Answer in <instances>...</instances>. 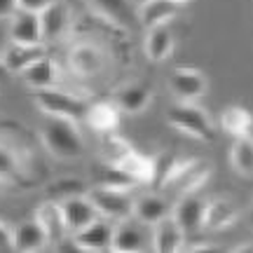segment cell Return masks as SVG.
Instances as JSON below:
<instances>
[{
    "label": "cell",
    "mask_w": 253,
    "mask_h": 253,
    "mask_svg": "<svg viewBox=\"0 0 253 253\" xmlns=\"http://www.w3.org/2000/svg\"><path fill=\"white\" fill-rule=\"evenodd\" d=\"M211 176V164L195 157H167L164 167H157L155 181L167 199H176L199 192Z\"/></svg>",
    "instance_id": "obj_1"
},
{
    "label": "cell",
    "mask_w": 253,
    "mask_h": 253,
    "mask_svg": "<svg viewBox=\"0 0 253 253\" xmlns=\"http://www.w3.org/2000/svg\"><path fill=\"white\" fill-rule=\"evenodd\" d=\"M36 155L21 138L0 134V185H21L33 176Z\"/></svg>",
    "instance_id": "obj_2"
},
{
    "label": "cell",
    "mask_w": 253,
    "mask_h": 253,
    "mask_svg": "<svg viewBox=\"0 0 253 253\" xmlns=\"http://www.w3.org/2000/svg\"><path fill=\"white\" fill-rule=\"evenodd\" d=\"M42 145L47 153L61 160V162H73L80 160L84 153V138H82L78 122L75 120H63V118H49L42 131H40Z\"/></svg>",
    "instance_id": "obj_3"
},
{
    "label": "cell",
    "mask_w": 253,
    "mask_h": 253,
    "mask_svg": "<svg viewBox=\"0 0 253 253\" xmlns=\"http://www.w3.org/2000/svg\"><path fill=\"white\" fill-rule=\"evenodd\" d=\"M167 122L181 131V134L197 138L202 143L213 141V122L209 118V113L202 106H197L195 101H178L171 108L167 110Z\"/></svg>",
    "instance_id": "obj_4"
},
{
    "label": "cell",
    "mask_w": 253,
    "mask_h": 253,
    "mask_svg": "<svg viewBox=\"0 0 253 253\" xmlns=\"http://www.w3.org/2000/svg\"><path fill=\"white\" fill-rule=\"evenodd\" d=\"M33 103L40 113H45L47 118H63V120H82L87 103L84 99L75 96L71 91L56 89V87H47V89L33 91Z\"/></svg>",
    "instance_id": "obj_5"
},
{
    "label": "cell",
    "mask_w": 253,
    "mask_h": 253,
    "mask_svg": "<svg viewBox=\"0 0 253 253\" xmlns=\"http://www.w3.org/2000/svg\"><path fill=\"white\" fill-rule=\"evenodd\" d=\"M87 197L91 204L96 207L99 216L108 218L113 223H120L125 218L134 216V202L131 190H120V188H106V185H96V188L87 190Z\"/></svg>",
    "instance_id": "obj_6"
},
{
    "label": "cell",
    "mask_w": 253,
    "mask_h": 253,
    "mask_svg": "<svg viewBox=\"0 0 253 253\" xmlns=\"http://www.w3.org/2000/svg\"><path fill=\"white\" fill-rule=\"evenodd\" d=\"M167 84L176 101H197L209 89L207 75L197 68H173Z\"/></svg>",
    "instance_id": "obj_7"
},
{
    "label": "cell",
    "mask_w": 253,
    "mask_h": 253,
    "mask_svg": "<svg viewBox=\"0 0 253 253\" xmlns=\"http://www.w3.org/2000/svg\"><path fill=\"white\" fill-rule=\"evenodd\" d=\"M66 61H68V68L78 78H94V75H99L103 71L106 54H103L101 47L91 45V42H78V45H73L68 49Z\"/></svg>",
    "instance_id": "obj_8"
},
{
    "label": "cell",
    "mask_w": 253,
    "mask_h": 253,
    "mask_svg": "<svg viewBox=\"0 0 253 253\" xmlns=\"http://www.w3.org/2000/svg\"><path fill=\"white\" fill-rule=\"evenodd\" d=\"M113 230H115V223L99 216L71 237L80 251H113Z\"/></svg>",
    "instance_id": "obj_9"
},
{
    "label": "cell",
    "mask_w": 253,
    "mask_h": 253,
    "mask_svg": "<svg viewBox=\"0 0 253 253\" xmlns=\"http://www.w3.org/2000/svg\"><path fill=\"white\" fill-rule=\"evenodd\" d=\"M242 216V207L230 197H218L207 199V209H204V223H202V232H220L232 227Z\"/></svg>",
    "instance_id": "obj_10"
},
{
    "label": "cell",
    "mask_w": 253,
    "mask_h": 253,
    "mask_svg": "<svg viewBox=\"0 0 253 253\" xmlns=\"http://www.w3.org/2000/svg\"><path fill=\"white\" fill-rule=\"evenodd\" d=\"M204 209H207V199L199 197V192L178 197L171 207V216L178 220L185 235H195L202 232V223H204Z\"/></svg>",
    "instance_id": "obj_11"
},
{
    "label": "cell",
    "mask_w": 253,
    "mask_h": 253,
    "mask_svg": "<svg viewBox=\"0 0 253 253\" xmlns=\"http://www.w3.org/2000/svg\"><path fill=\"white\" fill-rule=\"evenodd\" d=\"M36 220L40 223V227L45 230L47 237V246H59L71 235L68 227H66V220H63V211L59 202H52V199H45L36 211Z\"/></svg>",
    "instance_id": "obj_12"
},
{
    "label": "cell",
    "mask_w": 253,
    "mask_h": 253,
    "mask_svg": "<svg viewBox=\"0 0 253 253\" xmlns=\"http://www.w3.org/2000/svg\"><path fill=\"white\" fill-rule=\"evenodd\" d=\"M59 204H61L63 220H66V227H68L71 235L80 232L84 225H89L91 220L99 218V211H96V207L91 204V199L87 197V192H84V195H75V197L63 199Z\"/></svg>",
    "instance_id": "obj_13"
},
{
    "label": "cell",
    "mask_w": 253,
    "mask_h": 253,
    "mask_svg": "<svg viewBox=\"0 0 253 253\" xmlns=\"http://www.w3.org/2000/svg\"><path fill=\"white\" fill-rule=\"evenodd\" d=\"M9 42L17 45H42L40 14L14 9L9 17Z\"/></svg>",
    "instance_id": "obj_14"
},
{
    "label": "cell",
    "mask_w": 253,
    "mask_h": 253,
    "mask_svg": "<svg viewBox=\"0 0 253 253\" xmlns=\"http://www.w3.org/2000/svg\"><path fill=\"white\" fill-rule=\"evenodd\" d=\"M188 235L183 232V227L178 225V220L169 213L162 220H157L150 232V249L155 251H183Z\"/></svg>",
    "instance_id": "obj_15"
},
{
    "label": "cell",
    "mask_w": 253,
    "mask_h": 253,
    "mask_svg": "<svg viewBox=\"0 0 253 253\" xmlns=\"http://www.w3.org/2000/svg\"><path fill=\"white\" fill-rule=\"evenodd\" d=\"M71 28V9L63 2H52L47 9L40 12V31H42V42H59L66 38Z\"/></svg>",
    "instance_id": "obj_16"
},
{
    "label": "cell",
    "mask_w": 253,
    "mask_h": 253,
    "mask_svg": "<svg viewBox=\"0 0 253 253\" xmlns=\"http://www.w3.org/2000/svg\"><path fill=\"white\" fill-rule=\"evenodd\" d=\"M21 75V80L26 87L31 89H47V87H56V82H59V66H56L54 59H49V56H40L36 61L26 66L24 71L19 73Z\"/></svg>",
    "instance_id": "obj_17"
},
{
    "label": "cell",
    "mask_w": 253,
    "mask_h": 253,
    "mask_svg": "<svg viewBox=\"0 0 253 253\" xmlns=\"http://www.w3.org/2000/svg\"><path fill=\"white\" fill-rule=\"evenodd\" d=\"M110 164L120 167L136 185H141V183H155V173H157L155 157H148V155H141V153H136V150H129L126 155L120 157L118 162H110Z\"/></svg>",
    "instance_id": "obj_18"
},
{
    "label": "cell",
    "mask_w": 253,
    "mask_h": 253,
    "mask_svg": "<svg viewBox=\"0 0 253 253\" xmlns=\"http://www.w3.org/2000/svg\"><path fill=\"white\" fill-rule=\"evenodd\" d=\"M120 108L115 106V101H101V103H87L84 108V115L82 120L87 122L89 129L99 131V134H108V131H115L120 126Z\"/></svg>",
    "instance_id": "obj_19"
},
{
    "label": "cell",
    "mask_w": 253,
    "mask_h": 253,
    "mask_svg": "<svg viewBox=\"0 0 253 253\" xmlns=\"http://www.w3.org/2000/svg\"><path fill=\"white\" fill-rule=\"evenodd\" d=\"M178 17V5L173 0H145L136 7V19L145 28L164 26Z\"/></svg>",
    "instance_id": "obj_20"
},
{
    "label": "cell",
    "mask_w": 253,
    "mask_h": 253,
    "mask_svg": "<svg viewBox=\"0 0 253 253\" xmlns=\"http://www.w3.org/2000/svg\"><path fill=\"white\" fill-rule=\"evenodd\" d=\"M143 49H145V56H148L153 63L167 61V59L173 54V49H176V38H173L171 28L167 26V24H164V26L148 28Z\"/></svg>",
    "instance_id": "obj_21"
},
{
    "label": "cell",
    "mask_w": 253,
    "mask_h": 253,
    "mask_svg": "<svg viewBox=\"0 0 253 253\" xmlns=\"http://www.w3.org/2000/svg\"><path fill=\"white\" fill-rule=\"evenodd\" d=\"M91 7L96 14L113 21L115 26L134 28V24H138L136 7L131 0H91Z\"/></svg>",
    "instance_id": "obj_22"
},
{
    "label": "cell",
    "mask_w": 253,
    "mask_h": 253,
    "mask_svg": "<svg viewBox=\"0 0 253 253\" xmlns=\"http://www.w3.org/2000/svg\"><path fill=\"white\" fill-rule=\"evenodd\" d=\"M143 223H138L134 216L115 223L113 230V251H143Z\"/></svg>",
    "instance_id": "obj_23"
},
{
    "label": "cell",
    "mask_w": 253,
    "mask_h": 253,
    "mask_svg": "<svg viewBox=\"0 0 253 253\" xmlns=\"http://www.w3.org/2000/svg\"><path fill=\"white\" fill-rule=\"evenodd\" d=\"M153 101V89L145 84V82H134V84H126L118 91L115 96V106L120 108V113H129V115H138L143 113Z\"/></svg>",
    "instance_id": "obj_24"
},
{
    "label": "cell",
    "mask_w": 253,
    "mask_h": 253,
    "mask_svg": "<svg viewBox=\"0 0 253 253\" xmlns=\"http://www.w3.org/2000/svg\"><path fill=\"white\" fill-rule=\"evenodd\" d=\"M12 249L14 251H40V249H47L45 230L40 227L36 218L21 220L17 227H12Z\"/></svg>",
    "instance_id": "obj_25"
},
{
    "label": "cell",
    "mask_w": 253,
    "mask_h": 253,
    "mask_svg": "<svg viewBox=\"0 0 253 253\" xmlns=\"http://www.w3.org/2000/svg\"><path fill=\"white\" fill-rule=\"evenodd\" d=\"M169 213H171V202L164 197L162 192L145 195V197L134 202V218L148 227H153L157 220H162V218L169 216Z\"/></svg>",
    "instance_id": "obj_26"
},
{
    "label": "cell",
    "mask_w": 253,
    "mask_h": 253,
    "mask_svg": "<svg viewBox=\"0 0 253 253\" xmlns=\"http://www.w3.org/2000/svg\"><path fill=\"white\" fill-rule=\"evenodd\" d=\"M45 54H47L45 45H17V42H12L5 49L0 63L9 73H21L26 66H31L36 59H40V56H45Z\"/></svg>",
    "instance_id": "obj_27"
},
{
    "label": "cell",
    "mask_w": 253,
    "mask_h": 253,
    "mask_svg": "<svg viewBox=\"0 0 253 253\" xmlns=\"http://www.w3.org/2000/svg\"><path fill=\"white\" fill-rule=\"evenodd\" d=\"M230 167L242 178H251L253 173V143L251 136H237L230 145Z\"/></svg>",
    "instance_id": "obj_28"
},
{
    "label": "cell",
    "mask_w": 253,
    "mask_h": 253,
    "mask_svg": "<svg viewBox=\"0 0 253 253\" xmlns=\"http://www.w3.org/2000/svg\"><path fill=\"white\" fill-rule=\"evenodd\" d=\"M220 126L227 134L237 138V136H251V113L242 106H230L220 113Z\"/></svg>",
    "instance_id": "obj_29"
},
{
    "label": "cell",
    "mask_w": 253,
    "mask_h": 253,
    "mask_svg": "<svg viewBox=\"0 0 253 253\" xmlns=\"http://www.w3.org/2000/svg\"><path fill=\"white\" fill-rule=\"evenodd\" d=\"M87 183L82 181V178H75V176H61V178H56L47 185V199H52V202H63V199L68 197H75V195H84L87 192Z\"/></svg>",
    "instance_id": "obj_30"
},
{
    "label": "cell",
    "mask_w": 253,
    "mask_h": 253,
    "mask_svg": "<svg viewBox=\"0 0 253 253\" xmlns=\"http://www.w3.org/2000/svg\"><path fill=\"white\" fill-rule=\"evenodd\" d=\"M99 185H106V188H120V190H134L136 183L126 176L120 167L106 162L101 167V176H99Z\"/></svg>",
    "instance_id": "obj_31"
},
{
    "label": "cell",
    "mask_w": 253,
    "mask_h": 253,
    "mask_svg": "<svg viewBox=\"0 0 253 253\" xmlns=\"http://www.w3.org/2000/svg\"><path fill=\"white\" fill-rule=\"evenodd\" d=\"M106 136V143H103V155H106V162H118L122 155H126L129 150H134V145L126 141L125 136H118L108 131Z\"/></svg>",
    "instance_id": "obj_32"
},
{
    "label": "cell",
    "mask_w": 253,
    "mask_h": 253,
    "mask_svg": "<svg viewBox=\"0 0 253 253\" xmlns=\"http://www.w3.org/2000/svg\"><path fill=\"white\" fill-rule=\"evenodd\" d=\"M52 2H54V0H17V9L40 14V12H42V9H47Z\"/></svg>",
    "instance_id": "obj_33"
},
{
    "label": "cell",
    "mask_w": 253,
    "mask_h": 253,
    "mask_svg": "<svg viewBox=\"0 0 253 253\" xmlns=\"http://www.w3.org/2000/svg\"><path fill=\"white\" fill-rule=\"evenodd\" d=\"M7 249H12V230L0 220V251H7Z\"/></svg>",
    "instance_id": "obj_34"
},
{
    "label": "cell",
    "mask_w": 253,
    "mask_h": 253,
    "mask_svg": "<svg viewBox=\"0 0 253 253\" xmlns=\"http://www.w3.org/2000/svg\"><path fill=\"white\" fill-rule=\"evenodd\" d=\"M17 9V0H0V19H9Z\"/></svg>",
    "instance_id": "obj_35"
},
{
    "label": "cell",
    "mask_w": 253,
    "mask_h": 253,
    "mask_svg": "<svg viewBox=\"0 0 253 253\" xmlns=\"http://www.w3.org/2000/svg\"><path fill=\"white\" fill-rule=\"evenodd\" d=\"M173 2H176V5L181 7V5H185V2H190V0H173Z\"/></svg>",
    "instance_id": "obj_36"
}]
</instances>
